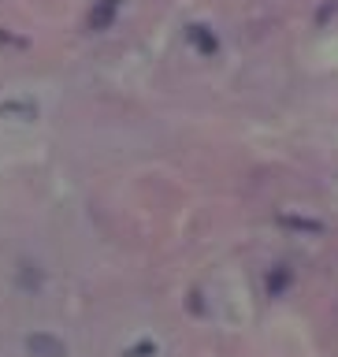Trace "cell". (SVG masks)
<instances>
[{"label": "cell", "instance_id": "obj_8", "mask_svg": "<svg viewBox=\"0 0 338 357\" xmlns=\"http://www.w3.org/2000/svg\"><path fill=\"white\" fill-rule=\"evenodd\" d=\"M279 223H286V227H294V231H305V234H320L323 231L316 220H301V216H283Z\"/></svg>", "mask_w": 338, "mask_h": 357}, {"label": "cell", "instance_id": "obj_1", "mask_svg": "<svg viewBox=\"0 0 338 357\" xmlns=\"http://www.w3.org/2000/svg\"><path fill=\"white\" fill-rule=\"evenodd\" d=\"M186 41H190V49H194L201 60H216L220 49H223L220 33L212 30L208 22H190V26H186Z\"/></svg>", "mask_w": 338, "mask_h": 357}, {"label": "cell", "instance_id": "obj_3", "mask_svg": "<svg viewBox=\"0 0 338 357\" xmlns=\"http://www.w3.org/2000/svg\"><path fill=\"white\" fill-rule=\"evenodd\" d=\"M290 287H294V268H290V264H272L264 272V294L272 298V301L283 298Z\"/></svg>", "mask_w": 338, "mask_h": 357}, {"label": "cell", "instance_id": "obj_4", "mask_svg": "<svg viewBox=\"0 0 338 357\" xmlns=\"http://www.w3.org/2000/svg\"><path fill=\"white\" fill-rule=\"evenodd\" d=\"M119 11H123V0H97L93 11H89V30L93 33L112 30V22L119 19Z\"/></svg>", "mask_w": 338, "mask_h": 357}, {"label": "cell", "instance_id": "obj_2", "mask_svg": "<svg viewBox=\"0 0 338 357\" xmlns=\"http://www.w3.org/2000/svg\"><path fill=\"white\" fill-rule=\"evenodd\" d=\"M22 346H26L30 357H67V342L52 331H30Z\"/></svg>", "mask_w": 338, "mask_h": 357}, {"label": "cell", "instance_id": "obj_6", "mask_svg": "<svg viewBox=\"0 0 338 357\" xmlns=\"http://www.w3.org/2000/svg\"><path fill=\"white\" fill-rule=\"evenodd\" d=\"M19 287H22V290H38V287H41L38 264H19Z\"/></svg>", "mask_w": 338, "mask_h": 357}, {"label": "cell", "instance_id": "obj_5", "mask_svg": "<svg viewBox=\"0 0 338 357\" xmlns=\"http://www.w3.org/2000/svg\"><path fill=\"white\" fill-rule=\"evenodd\" d=\"M0 116H26V119H33L38 116V105H33V100H11V105H0Z\"/></svg>", "mask_w": 338, "mask_h": 357}, {"label": "cell", "instance_id": "obj_7", "mask_svg": "<svg viewBox=\"0 0 338 357\" xmlns=\"http://www.w3.org/2000/svg\"><path fill=\"white\" fill-rule=\"evenodd\" d=\"M156 350H160V346H156L153 339H141V342L127 346V350H123V357H156Z\"/></svg>", "mask_w": 338, "mask_h": 357}]
</instances>
